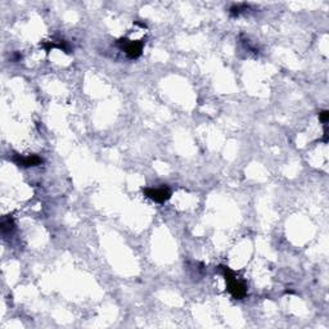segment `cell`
Here are the masks:
<instances>
[{
    "mask_svg": "<svg viewBox=\"0 0 329 329\" xmlns=\"http://www.w3.org/2000/svg\"><path fill=\"white\" fill-rule=\"evenodd\" d=\"M219 269L222 273V276H224L225 283H226V289H228L229 293H230L235 300H242V298L246 297L247 285L235 278L234 272L229 269L228 266L224 265L219 266Z\"/></svg>",
    "mask_w": 329,
    "mask_h": 329,
    "instance_id": "1",
    "label": "cell"
},
{
    "mask_svg": "<svg viewBox=\"0 0 329 329\" xmlns=\"http://www.w3.org/2000/svg\"><path fill=\"white\" fill-rule=\"evenodd\" d=\"M117 44L120 45V48L122 49L126 55L131 59H136L142 55L143 47H144V43L142 40L140 41H133V40H127V39H121L117 41Z\"/></svg>",
    "mask_w": 329,
    "mask_h": 329,
    "instance_id": "2",
    "label": "cell"
},
{
    "mask_svg": "<svg viewBox=\"0 0 329 329\" xmlns=\"http://www.w3.org/2000/svg\"><path fill=\"white\" fill-rule=\"evenodd\" d=\"M143 193L155 202H164L171 197V190L167 187L161 188H143Z\"/></svg>",
    "mask_w": 329,
    "mask_h": 329,
    "instance_id": "3",
    "label": "cell"
},
{
    "mask_svg": "<svg viewBox=\"0 0 329 329\" xmlns=\"http://www.w3.org/2000/svg\"><path fill=\"white\" fill-rule=\"evenodd\" d=\"M13 161L14 164L21 166V167H34V166H38V164H43V160L39 157V156H27V157H22V156H16L13 157Z\"/></svg>",
    "mask_w": 329,
    "mask_h": 329,
    "instance_id": "4",
    "label": "cell"
},
{
    "mask_svg": "<svg viewBox=\"0 0 329 329\" xmlns=\"http://www.w3.org/2000/svg\"><path fill=\"white\" fill-rule=\"evenodd\" d=\"M0 226H1L3 233H10V231L14 229V222H13L12 218H4L3 220H1Z\"/></svg>",
    "mask_w": 329,
    "mask_h": 329,
    "instance_id": "5",
    "label": "cell"
},
{
    "mask_svg": "<svg viewBox=\"0 0 329 329\" xmlns=\"http://www.w3.org/2000/svg\"><path fill=\"white\" fill-rule=\"evenodd\" d=\"M319 117H320V120H322V122L326 123L327 121H328V118H329V112L328 111H322L319 113Z\"/></svg>",
    "mask_w": 329,
    "mask_h": 329,
    "instance_id": "6",
    "label": "cell"
}]
</instances>
